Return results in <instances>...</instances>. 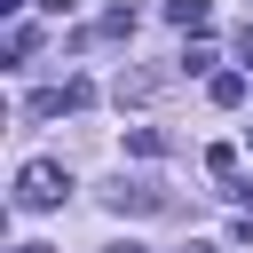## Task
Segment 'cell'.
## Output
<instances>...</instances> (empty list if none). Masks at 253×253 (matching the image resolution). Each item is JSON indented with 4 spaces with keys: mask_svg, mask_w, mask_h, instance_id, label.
I'll list each match as a JSON object with an SVG mask.
<instances>
[{
    "mask_svg": "<svg viewBox=\"0 0 253 253\" xmlns=\"http://www.w3.org/2000/svg\"><path fill=\"white\" fill-rule=\"evenodd\" d=\"M206 16H213L206 0H166V24H182V32H206Z\"/></svg>",
    "mask_w": 253,
    "mask_h": 253,
    "instance_id": "cell-2",
    "label": "cell"
},
{
    "mask_svg": "<svg viewBox=\"0 0 253 253\" xmlns=\"http://www.w3.org/2000/svg\"><path fill=\"white\" fill-rule=\"evenodd\" d=\"M111 253H142V245H111Z\"/></svg>",
    "mask_w": 253,
    "mask_h": 253,
    "instance_id": "cell-6",
    "label": "cell"
},
{
    "mask_svg": "<svg viewBox=\"0 0 253 253\" xmlns=\"http://www.w3.org/2000/svg\"><path fill=\"white\" fill-rule=\"evenodd\" d=\"M63 190H71V174H63L55 158H32V166L16 174V206H24V213H47V206H63Z\"/></svg>",
    "mask_w": 253,
    "mask_h": 253,
    "instance_id": "cell-1",
    "label": "cell"
},
{
    "mask_svg": "<svg viewBox=\"0 0 253 253\" xmlns=\"http://www.w3.org/2000/svg\"><path fill=\"white\" fill-rule=\"evenodd\" d=\"M213 103H245V71H213Z\"/></svg>",
    "mask_w": 253,
    "mask_h": 253,
    "instance_id": "cell-3",
    "label": "cell"
},
{
    "mask_svg": "<svg viewBox=\"0 0 253 253\" xmlns=\"http://www.w3.org/2000/svg\"><path fill=\"white\" fill-rule=\"evenodd\" d=\"M126 150H134V158H158V150H166V134H158V126H134V134H126Z\"/></svg>",
    "mask_w": 253,
    "mask_h": 253,
    "instance_id": "cell-4",
    "label": "cell"
},
{
    "mask_svg": "<svg viewBox=\"0 0 253 253\" xmlns=\"http://www.w3.org/2000/svg\"><path fill=\"white\" fill-rule=\"evenodd\" d=\"M16 253H55V245H16Z\"/></svg>",
    "mask_w": 253,
    "mask_h": 253,
    "instance_id": "cell-5",
    "label": "cell"
},
{
    "mask_svg": "<svg viewBox=\"0 0 253 253\" xmlns=\"http://www.w3.org/2000/svg\"><path fill=\"white\" fill-rule=\"evenodd\" d=\"M190 253H213V245H190Z\"/></svg>",
    "mask_w": 253,
    "mask_h": 253,
    "instance_id": "cell-7",
    "label": "cell"
}]
</instances>
